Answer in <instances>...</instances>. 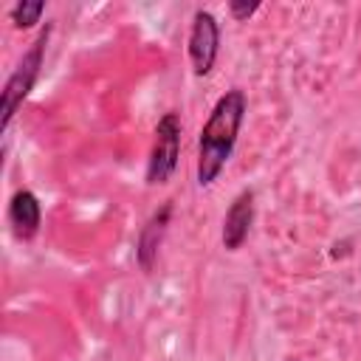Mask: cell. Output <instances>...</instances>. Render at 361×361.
Here are the masks:
<instances>
[{
  "label": "cell",
  "mask_w": 361,
  "mask_h": 361,
  "mask_svg": "<svg viewBox=\"0 0 361 361\" xmlns=\"http://www.w3.org/2000/svg\"><path fill=\"white\" fill-rule=\"evenodd\" d=\"M245 110H248V102L240 87L226 90L212 107L200 130V141H197V183L200 186H212L220 178L223 166L228 164Z\"/></svg>",
  "instance_id": "1"
},
{
  "label": "cell",
  "mask_w": 361,
  "mask_h": 361,
  "mask_svg": "<svg viewBox=\"0 0 361 361\" xmlns=\"http://www.w3.org/2000/svg\"><path fill=\"white\" fill-rule=\"evenodd\" d=\"M257 8H259V3H257V0H254V3H240V0L228 3V11H231V17H234V20H245V17H251Z\"/></svg>",
  "instance_id": "9"
},
{
  "label": "cell",
  "mask_w": 361,
  "mask_h": 361,
  "mask_svg": "<svg viewBox=\"0 0 361 361\" xmlns=\"http://www.w3.org/2000/svg\"><path fill=\"white\" fill-rule=\"evenodd\" d=\"M8 220H11L14 234L20 240H31L39 231V223H42V209H39L37 195L28 192V189H20L8 203Z\"/></svg>",
  "instance_id": "6"
},
{
  "label": "cell",
  "mask_w": 361,
  "mask_h": 361,
  "mask_svg": "<svg viewBox=\"0 0 361 361\" xmlns=\"http://www.w3.org/2000/svg\"><path fill=\"white\" fill-rule=\"evenodd\" d=\"M217 48H220V25L212 11L197 8L189 31V59H192L195 76H206L214 68Z\"/></svg>",
  "instance_id": "4"
},
{
  "label": "cell",
  "mask_w": 361,
  "mask_h": 361,
  "mask_svg": "<svg viewBox=\"0 0 361 361\" xmlns=\"http://www.w3.org/2000/svg\"><path fill=\"white\" fill-rule=\"evenodd\" d=\"M180 155V118L175 113H164L155 127V144L147 164V183L161 186L172 178Z\"/></svg>",
  "instance_id": "3"
},
{
  "label": "cell",
  "mask_w": 361,
  "mask_h": 361,
  "mask_svg": "<svg viewBox=\"0 0 361 361\" xmlns=\"http://www.w3.org/2000/svg\"><path fill=\"white\" fill-rule=\"evenodd\" d=\"M45 45H48V28L31 42V48L23 54V59L17 62L14 73L8 76L6 87H3V107H0V113H3L0 130H3V133L8 130V124H11L14 113H17V107H20L23 99L31 93V87H34V82H37V76H39L42 56H45Z\"/></svg>",
  "instance_id": "2"
},
{
  "label": "cell",
  "mask_w": 361,
  "mask_h": 361,
  "mask_svg": "<svg viewBox=\"0 0 361 361\" xmlns=\"http://www.w3.org/2000/svg\"><path fill=\"white\" fill-rule=\"evenodd\" d=\"M42 11H45V3H42V0H23V3H17V6L11 8V23H14L17 28H28V25L39 23Z\"/></svg>",
  "instance_id": "8"
},
{
  "label": "cell",
  "mask_w": 361,
  "mask_h": 361,
  "mask_svg": "<svg viewBox=\"0 0 361 361\" xmlns=\"http://www.w3.org/2000/svg\"><path fill=\"white\" fill-rule=\"evenodd\" d=\"M169 214H172V206H169V203H164V206H161V212H155V214L147 220V226L141 228V234H138L135 254H138V262H141V268H144V271H149V268H152V259L158 257V245H161V240H164V231H166Z\"/></svg>",
  "instance_id": "7"
},
{
  "label": "cell",
  "mask_w": 361,
  "mask_h": 361,
  "mask_svg": "<svg viewBox=\"0 0 361 361\" xmlns=\"http://www.w3.org/2000/svg\"><path fill=\"white\" fill-rule=\"evenodd\" d=\"M251 223H254V192L251 189H243L231 200V206H228V212L223 217V245L228 251L243 248V243L248 240Z\"/></svg>",
  "instance_id": "5"
}]
</instances>
